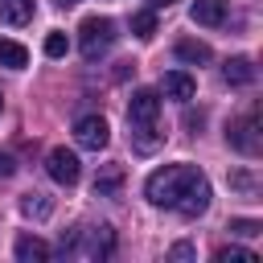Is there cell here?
Listing matches in <instances>:
<instances>
[{
  "instance_id": "cell-7",
  "label": "cell",
  "mask_w": 263,
  "mask_h": 263,
  "mask_svg": "<svg viewBox=\"0 0 263 263\" xmlns=\"http://www.w3.org/2000/svg\"><path fill=\"white\" fill-rule=\"evenodd\" d=\"M226 140H230V148H238L242 156H255V152H259V119H255V111L242 115L238 123H230V127H226Z\"/></svg>"
},
{
  "instance_id": "cell-26",
  "label": "cell",
  "mask_w": 263,
  "mask_h": 263,
  "mask_svg": "<svg viewBox=\"0 0 263 263\" xmlns=\"http://www.w3.org/2000/svg\"><path fill=\"white\" fill-rule=\"evenodd\" d=\"M53 4H58V8H70V4H78V0H53Z\"/></svg>"
},
{
  "instance_id": "cell-19",
  "label": "cell",
  "mask_w": 263,
  "mask_h": 263,
  "mask_svg": "<svg viewBox=\"0 0 263 263\" xmlns=\"http://www.w3.org/2000/svg\"><path fill=\"white\" fill-rule=\"evenodd\" d=\"M230 234H238V238H255L259 230H263V222H255V218H230V226H226Z\"/></svg>"
},
{
  "instance_id": "cell-25",
  "label": "cell",
  "mask_w": 263,
  "mask_h": 263,
  "mask_svg": "<svg viewBox=\"0 0 263 263\" xmlns=\"http://www.w3.org/2000/svg\"><path fill=\"white\" fill-rule=\"evenodd\" d=\"M173 0H148V8H168Z\"/></svg>"
},
{
  "instance_id": "cell-15",
  "label": "cell",
  "mask_w": 263,
  "mask_h": 263,
  "mask_svg": "<svg viewBox=\"0 0 263 263\" xmlns=\"http://www.w3.org/2000/svg\"><path fill=\"white\" fill-rule=\"evenodd\" d=\"M0 66H8V70H25V66H29V49H25L21 41L0 37Z\"/></svg>"
},
{
  "instance_id": "cell-1",
  "label": "cell",
  "mask_w": 263,
  "mask_h": 263,
  "mask_svg": "<svg viewBox=\"0 0 263 263\" xmlns=\"http://www.w3.org/2000/svg\"><path fill=\"white\" fill-rule=\"evenodd\" d=\"M144 193L152 205L177 210L181 218H201L210 210V181L193 164H164L144 181Z\"/></svg>"
},
{
  "instance_id": "cell-5",
  "label": "cell",
  "mask_w": 263,
  "mask_h": 263,
  "mask_svg": "<svg viewBox=\"0 0 263 263\" xmlns=\"http://www.w3.org/2000/svg\"><path fill=\"white\" fill-rule=\"evenodd\" d=\"M74 140H78V148L99 152V148H107L111 127H107V119H103V115H82V119L74 123Z\"/></svg>"
},
{
  "instance_id": "cell-4",
  "label": "cell",
  "mask_w": 263,
  "mask_h": 263,
  "mask_svg": "<svg viewBox=\"0 0 263 263\" xmlns=\"http://www.w3.org/2000/svg\"><path fill=\"white\" fill-rule=\"evenodd\" d=\"M45 173H49L58 185H78L82 164H78V156H74L70 148H49V156H45Z\"/></svg>"
},
{
  "instance_id": "cell-21",
  "label": "cell",
  "mask_w": 263,
  "mask_h": 263,
  "mask_svg": "<svg viewBox=\"0 0 263 263\" xmlns=\"http://www.w3.org/2000/svg\"><path fill=\"white\" fill-rule=\"evenodd\" d=\"M66 49H70L66 33H58V29H53V33L45 37V53H49V58H66Z\"/></svg>"
},
{
  "instance_id": "cell-6",
  "label": "cell",
  "mask_w": 263,
  "mask_h": 263,
  "mask_svg": "<svg viewBox=\"0 0 263 263\" xmlns=\"http://www.w3.org/2000/svg\"><path fill=\"white\" fill-rule=\"evenodd\" d=\"M156 119H160V95H156V90H148V86L132 90V103H127V123L136 127V123H156Z\"/></svg>"
},
{
  "instance_id": "cell-14",
  "label": "cell",
  "mask_w": 263,
  "mask_h": 263,
  "mask_svg": "<svg viewBox=\"0 0 263 263\" xmlns=\"http://www.w3.org/2000/svg\"><path fill=\"white\" fill-rule=\"evenodd\" d=\"M0 21L4 25H29L33 21V0H0Z\"/></svg>"
},
{
  "instance_id": "cell-12",
  "label": "cell",
  "mask_w": 263,
  "mask_h": 263,
  "mask_svg": "<svg viewBox=\"0 0 263 263\" xmlns=\"http://www.w3.org/2000/svg\"><path fill=\"white\" fill-rule=\"evenodd\" d=\"M53 251H49V242H41L37 234H21L16 238V259L21 263H45Z\"/></svg>"
},
{
  "instance_id": "cell-20",
  "label": "cell",
  "mask_w": 263,
  "mask_h": 263,
  "mask_svg": "<svg viewBox=\"0 0 263 263\" xmlns=\"http://www.w3.org/2000/svg\"><path fill=\"white\" fill-rule=\"evenodd\" d=\"M214 259L218 263H255V251H247V247H222Z\"/></svg>"
},
{
  "instance_id": "cell-2",
  "label": "cell",
  "mask_w": 263,
  "mask_h": 263,
  "mask_svg": "<svg viewBox=\"0 0 263 263\" xmlns=\"http://www.w3.org/2000/svg\"><path fill=\"white\" fill-rule=\"evenodd\" d=\"M115 251L111 226H82L70 238H62V255H86V259H107Z\"/></svg>"
},
{
  "instance_id": "cell-10",
  "label": "cell",
  "mask_w": 263,
  "mask_h": 263,
  "mask_svg": "<svg viewBox=\"0 0 263 263\" xmlns=\"http://www.w3.org/2000/svg\"><path fill=\"white\" fill-rule=\"evenodd\" d=\"M189 16H193L197 25H205V29H218V25L226 21V0H193Z\"/></svg>"
},
{
  "instance_id": "cell-23",
  "label": "cell",
  "mask_w": 263,
  "mask_h": 263,
  "mask_svg": "<svg viewBox=\"0 0 263 263\" xmlns=\"http://www.w3.org/2000/svg\"><path fill=\"white\" fill-rule=\"evenodd\" d=\"M16 173V160H12V152H0V177H12Z\"/></svg>"
},
{
  "instance_id": "cell-22",
  "label": "cell",
  "mask_w": 263,
  "mask_h": 263,
  "mask_svg": "<svg viewBox=\"0 0 263 263\" xmlns=\"http://www.w3.org/2000/svg\"><path fill=\"white\" fill-rule=\"evenodd\" d=\"M230 185H234L238 193H247V197H255V193H259V181H255L251 173H230Z\"/></svg>"
},
{
  "instance_id": "cell-9",
  "label": "cell",
  "mask_w": 263,
  "mask_h": 263,
  "mask_svg": "<svg viewBox=\"0 0 263 263\" xmlns=\"http://www.w3.org/2000/svg\"><path fill=\"white\" fill-rule=\"evenodd\" d=\"M222 78H226L230 86H251V82L259 78V70H255V62H251V58H226Z\"/></svg>"
},
{
  "instance_id": "cell-24",
  "label": "cell",
  "mask_w": 263,
  "mask_h": 263,
  "mask_svg": "<svg viewBox=\"0 0 263 263\" xmlns=\"http://www.w3.org/2000/svg\"><path fill=\"white\" fill-rule=\"evenodd\" d=\"M168 255H173V259H193V247H189V242H177Z\"/></svg>"
},
{
  "instance_id": "cell-17",
  "label": "cell",
  "mask_w": 263,
  "mask_h": 263,
  "mask_svg": "<svg viewBox=\"0 0 263 263\" xmlns=\"http://www.w3.org/2000/svg\"><path fill=\"white\" fill-rule=\"evenodd\" d=\"M21 210H25L29 218H49V214H53V201H49L45 193H25V197H21Z\"/></svg>"
},
{
  "instance_id": "cell-3",
  "label": "cell",
  "mask_w": 263,
  "mask_h": 263,
  "mask_svg": "<svg viewBox=\"0 0 263 263\" xmlns=\"http://www.w3.org/2000/svg\"><path fill=\"white\" fill-rule=\"evenodd\" d=\"M115 21L111 16H86L82 25H78V49H82V58L86 62H95V58H103L111 45H115Z\"/></svg>"
},
{
  "instance_id": "cell-8",
  "label": "cell",
  "mask_w": 263,
  "mask_h": 263,
  "mask_svg": "<svg viewBox=\"0 0 263 263\" xmlns=\"http://www.w3.org/2000/svg\"><path fill=\"white\" fill-rule=\"evenodd\" d=\"M160 95H164V99H177V103H189V99L197 95V82H193V74H185V70H168V74L160 78Z\"/></svg>"
},
{
  "instance_id": "cell-27",
  "label": "cell",
  "mask_w": 263,
  "mask_h": 263,
  "mask_svg": "<svg viewBox=\"0 0 263 263\" xmlns=\"http://www.w3.org/2000/svg\"><path fill=\"white\" fill-rule=\"evenodd\" d=\"M0 111H4V95H0Z\"/></svg>"
},
{
  "instance_id": "cell-18",
  "label": "cell",
  "mask_w": 263,
  "mask_h": 263,
  "mask_svg": "<svg viewBox=\"0 0 263 263\" xmlns=\"http://www.w3.org/2000/svg\"><path fill=\"white\" fill-rule=\"evenodd\" d=\"M132 33H136L140 41H152V37H156V16H152V8L132 12Z\"/></svg>"
},
{
  "instance_id": "cell-13",
  "label": "cell",
  "mask_w": 263,
  "mask_h": 263,
  "mask_svg": "<svg viewBox=\"0 0 263 263\" xmlns=\"http://www.w3.org/2000/svg\"><path fill=\"white\" fill-rule=\"evenodd\" d=\"M132 144H136V152H156V148L164 144L160 123H136V127H132Z\"/></svg>"
},
{
  "instance_id": "cell-11",
  "label": "cell",
  "mask_w": 263,
  "mask_h": 263,
  "mask_svg": "<svg viewBox=\"0 0 263 263\" xmlns=\"http://www.w3.org/2000/svg\"><path fill=\"white\" fill-rule=\"evenodd\" d=\"M123 189V164H103L95 177V197H115Z\"/></svg>"
},
{
  "instance_id": "cell-16",
  "label": "cell",
  "mask_w": 263,
  "mask_h": 263,
  "mask_svg": "<svg viewBox=\"0 0 263 263\" xmlns=\"http://www.w3.org/2000/svg\"><path fill=\"white\" fill-rule=\"evenodd\" d=\"M177 58L181 62H193V66L197 62H210V45L205 41H193V37H181L177 41Z\"/></svg>"
}]
</instances>
